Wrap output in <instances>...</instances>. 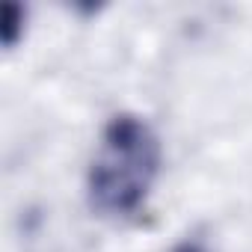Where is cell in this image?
Returning a JSON list of instances; mask_svg holds the SVG:
<instances>
[{"instance_id": "cell-3", "label": "cell", "mask_w": 252, "mask_h": 252, "mask_svg": "<svg viewBox=\"0 0 252 252\" xmlns=\"http://www.w3.org/2000/svg\"><path fill=\"white\" fill-rule=\"evenodd\" d=\"M172 252H211V249H205L202 243H181V246H175Z\"/></svg>"}, {"instance_id": "cell-1", "label": "cell", "mask_w": 252, "mask_h": 252, "mask_svg": "<svg viewBox=\"0 0 252 252\" xmlns=\"http://www.w3.org/2000/svg\"><path fill=\"white\" fill-rule=\"evenodd\" d=\"M160 137L143 116H113L104 125L89 163V205L110 220H128L140 214L160 175Z\"/></svg>"}, {"instance_id": "cell-2", "label": "cell", "mask_w": 252, "mask_h": 252, "mask_svg": "<svg viewBox=\"0 0 252 252\" xmlns=\"http://www.w3.org/2000/svg\"><path fill=\"white\" fill-rule=\"evenodd\" d=\"M18 18H24V9L9 3L3 9V42H6V48H15V42H18V30H21Z\"/></svg>"}]
</instances>
